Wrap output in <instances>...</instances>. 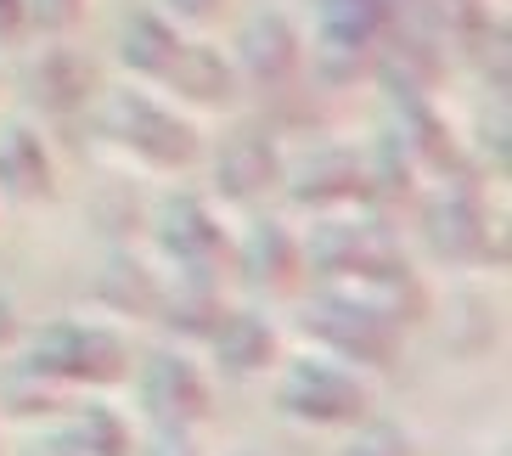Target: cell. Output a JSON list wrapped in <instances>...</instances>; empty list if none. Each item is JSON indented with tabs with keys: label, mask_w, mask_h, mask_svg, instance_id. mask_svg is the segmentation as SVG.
Returning <instances> with one entry per match:
<instances>
[{
	"label": "cell",
	"mask_w": 512,
	"mask_h": 456,
	"mask_svg": "<svg viewBox=\"0 0 512 456\" xmlns=\"http://www.w3.org/2000/svg\"><path fill=\"white\" fill-rule=\"evenodd\" d=\"M23 372L57 383V389H107V383L130 378V355H124L119 333H107V327L51 321V327H40L29 338Z\"/></svg>",
	"instance_id": "obj_1"
},
{
	"label": "cell",
	"mask_w": 512,
	"mask_h": 456,
	"mask_svg": "<svg viewBox=\"0 0 512 456\" xmlns=\"http://www.w3.org/2000/svg\"><path fill=\"white\" fill-rule=\"evenodd\" d=\"M299 333L316 350L338 355V361H355V366H394L400 361V327H389L383 316L361 310L355 299H344V293H332V288H316V299L304 304Z\"/></svg>",
	"instance_id": "obj_2"
},
{
	"label": "cell",
	"mask_w": 512,
	"mask_h": 456,
	"mask_svg": "<svg viewBox=\"0 0 512 456\" xmlns=\"http://www.w3.org/2000/svg\"><path fill=\"white\" fill-rule=\"evenodd\" d=\"M102 124L119 147H130L152 169H186L197 158V130L147 91H113L102 102Z\"/></svg>",
	"instance_id": "obj_3"
},
{
	"label": "cell",
	"mask_w": 512,
	"mask_h": 456,
	"mask_svg": "<svg viewBox=\"0 0 512 456\" xmlns=\"http://www.w3.org/2000/svg\"><path fill=\"white\" fill-rule=\"evenodd\" d=\"M276 406L282 417L310 428H361L372 411V389L332 361H293L276 389Z\"/></svg>",
	"instance_id": "obj_4"
},
{
	"label": "cell",
	"mask_w": 512,
	"mask_h": 456,
	"mask_svg": "<svg viewBox=\"0 0 512 456\" xmlns=\"http://www.w3.org/2000/svg\"><path fill=\"white\" fill-rule=\"evenodd\" d=\"M299 259L321 282H349V276L400 265V248L377 220H321L310 231V243H299Z\"/></svg>",
	"instance_id": "obj_5"
},
{
	"label": "cell",
	"mask_w": 512,
	"mask_h": 456,
	"mask_svg": "<svg viewBox=\"0 0 512 456\" xmlns=\"http://www.w3.org/2000/svg\"><path fill=\"white\" fill-rule=\"evenodd\" d=\"M158 248L181 265L186 282H214L231 265V237L203 198H169L158 209Z\"/></svg>",
	"instance_id": "obj_6"
},
{
	"label": "cell",
	"mask_w": 512,
	"mask_h": 456,
	"mask_svg": "<svg viewBox=\"0 0 512 456\" xmlns=\"http://www.w3.org/2000/svg\"><path fill=\"white\" fill-rule=\"evenodd\" d=\"M422 231H428V248L451 265H473V259H490V214H484L479 192L467 181H445L439 198L422 214Z\"/></svg>",
	"instance_id": "obj_7"
},
{
	"label": "cell",
	"mask_w": 512,
	"mask_h": 456,
	"mask_svg": "<svg viewBox=\"0 0 512 456\" xmlns=\"http://www.w3.org/2000/svg\"><path fill=\"white\" fill-rule=\"evenodd\" d=\"M141 406L158 428H192L209 417V383L186 355L158 350L141 366Z\"/></svg>",
	"instance_id": "obj_8"
},
{
	"label": "cell",
	"mask_w": 512,
	"mask_h": 456,
	"mask_svg": "<svg viewBox=\"0 0 512 456\" xmlns=\"http://www.w3.org/2000/svg\"><path fill=\"white\" fill-rule=\"evenodd\" d=\"M287 198L299 209H316V214H332V209H349V203H366V169H361V152L349 147H321L310 152L293 175H282Z\"/></svg>",
	"instance_id": "obj_9"
},
{
	"label": "cell",
	"mask_w": 512,
	"mask_h": 456,
	"mask_svg": "<svg viewBox=\"0 0 512 456\" xmlns=\"http://www.w3.org/2000/svg\"><path fill=\"white\" fill-rule=\"evenodd\" d=\"M282 175H287L282 152H276V141L259 136V130H237V136L220 141V152H214V192L231 203H254L265 192H276Z\"/></svg>",
	"instance_id": "obj_10"
},
{
	"label": "cell",
	"mask_w": 512,
	"mask_h": 456,
	"mask_svg": "<svg viewBox=\"0 0 512 456\" xmlns=\"http://www.w3.org/2000/svg\"><path fill=\"white\" fill-rule=\"evenodd\" d=\"M304 46H299V29L287 23L282 12H254L237 34V79H254V85H287L293 68H299Z\"/></svg>",
	"instance_id": "obj_11"
},
{
	"label": "cell",
	"mask_w": 512,
	"mask_h": 456,
	"mask_svg": "<svg viewBox=\"0 0 512 456\" xmlns=\"http://www.w3.org/2000/svg\"><path fill=\"white\" fill-rule=\"evenodd\" d=\"M366 74L389 91V102H417L439 85V51L434 40H422V34H383L372 51V68Z\"/></svg>",
	"instance_id": "obj_12"
},
{
	"label": "cell",
	"mask_w": 512,
	"mask_h": 456,
	"mask_svg": "<svg viewBox=\"0 0 512 456\" xmlns=\"http://www.w3.org/2000/svg\"><path fill=\"white\" fill-rule=\"evenodd\" d=\"M389 136L406 147V158L417 169H439L445 181H467L462 158H456V141H451V124L434 113V102H428V96H417V102H394Z\"/></svg>",
	"instance_id": "obj_13"
},
{
	"label": "cell",
	"mask_w": 512,
	"mask_h": 456,
	"mask_svg": "<svg viewBox=\"0 0 512 456\" xmlns=\"http://www.w3.org/2000/svg\"><path fill=\"white\" fill-rule=\"evenodd\" d=\"M231 265H237L254 288H293L304 271L299 259V237L282 220H254L242 231V243H231Z\"/></svg>",
	"instance_id": "obj_14"
},
{
	"label": "cell",
	"mask_w": 512,
	"mask_h": 456,
	"mask_svg": "<svg viewBox=\"0 0 512 456\" xmlns=\"http://www.w3.org/2000/svg\"><path fill=\"white\" fill-rule=\"evenodd\" d=\"M209 350L220 361V372L231 378H254L265 366H276V327L254 310H226L220 327L209 333Z\"/></svg>",
	"instance_id": "obj_15"
},
{
	"label": "cell",
	"mask_w": 512,
	"mask_h": 456,
	"mask_svg": "<svg viewBox=\"0 0 512 456\" xmlns=\"http://www.w3.org/2000/svg\"><path fill=\"white\" fill-rule=\"evenodd\" d=\"M0 186L12 198L34 203L57 192V169H51L46 141L34 136L29 124H0Z\"/></svg>",
	"instance_id": "obj_16"
},
{
	"label": "cell",
	"mask_w": 512,
	"mask_h": 456,
	"mask_svg": "<svg viewBox=\"0 0 512 456\" xmlns=\"http://www.w3.org/2000/svg\"><path fill=\"white\" fill-rule=\"evenodd\" d=\"M181 46H186L181 29L164 12H136V17H124V29H119V62L136 79H158L164 85V74L175 68Z\"/></svg>",
	"instance_id": "obj_17"
},
{
	"label": "cell",
	"mask_w": 512,
	"mask_h": 456,
	"mask_svg": "<svg viewBox=\"0 0 512 456\" xmlns=\"http://www.w3.org/2000/svg\"><path fill=\"white\" fill-rule=\"evenodd\" d=\"M164 85L175 96H186V102H197V107H226L231 96H237V68H231L214 46H192V40H186L175 68L164 74Z\"/></svg>",
	"instance_id": "obj_18"
},
{
	"label": "cell",
	"mask_w": 512,
	"mask_h": 456,
	"mask_svg": "<svg viewBox=\"0 0 512 456\" xmlns=\"http://www.w3.org/2000/svg\"><path fill=\"white\" fill-rule=\"evenodd\" d=\"M152 316L164 321L175 338H197V344H209V333L220 327V316H226V304H220L214 282H181V288L158 293V310H152Z\"/></svg>",
	"instance_id": "obj_19"
},
{
	"label": "cell",
	"mask_w": 512,
	"mask_h": 456,
	"mask_svg": "<svg viewBox=\"0 0 512 456\" xmlns=\"http://www.w3.org/2000/svg\"><path fill=\"white\" fill-rule=\"evenodd\" d=\"M57 451H68V456H130V428H124L119 411H107V406H74L62 417Z\"/></svg>",
	"instance_id": "obj_20"
},
{
	"label": "cell",
	"mask_w": 512,
	"mask_h": 456,
	"mask_svg": "<svg viewBox=\"0 0 512 456\" xmlns=\"http://www.w3.org/2000/svg\"><path fill=\"white\" fill-rule=\"evenodd\" d=\"M29 96L51 113H74L85 96H91V68L74 57V51H46V57L29 68Z\"/></svg>",
	"instance_id": "obj_21"
},
{
	"label": "cell",
	"mask_w": 512,
	"mask_h": 456,
	"mask_svg": "<svg viewBox=\"0 0 512 456\" xmlns=\"http://www.w3.org/2000/svg\"><path fill=\"white\" fill-rule=\"evenodd\" d=\"M158 282H152V271L141 265V259H107L102 276H96V299L107 304V310H119V316H152L158 310Z\"/></svg>",
	"instance_id": "obj_22"
},
{
	"label": "cell",
	"mask_w": 512,
	"mask_h": 456,
	"mask_svg": "<svg viewBox=\"0 0 512 456\" xmlns=\"http://www.w3.org/2000/svg\"><path fill=\"white\" fill-rule=\"evenodd\" d=\"M361 169H366V198L372 203H400V198L417 192V164L406 158V147H400L389 130L361 152Z\"/></svg>",
	"instance_id": "obj_23"
},
{
	"label": "cell",
	"mask_w": 512,
	"mask_h": 456,
	"mask_svg": "<svg viewBox=\"0 0 512 456\" xmlns=\"http://www.w3.org/2000/svg\"><path fill=\"white\" fill-rule=\"evenodd\" d=\"M6 406H12L17 417H51L62 400H57V383L34 378V372H23V366H17V378L6 383Z\"/></svg>",
	"instance_id": "obj_24"
},
{
	"label": "cell",
	"mask_w": 512,
	"mask_h": 456,
	"mask_svg": "<svg viewBox=\"0 0 512 456\" xmlns=\"http://www.w3.org/2000/svg\"><path fill=\"white\" fill-rule=\"evenodd\" d=\"M344 456H411V434L394 423H361V434L344 445Z\"/></svg>",
	"instance_id": "obj_25"
},
{
	"label": "cell",
	"mask_w": 512,
	"mask_h": 456,
	"mask_svg": "<svg viewBox=\"0 0 512 456\" xmlns=\"http://www.w3.org/2000/svg\"><path fill=\"white\" fill-rule=\"evenodd\" d=\"M85 17V0H23V23L40 34H68Z\"/></svg>",
	"instance_id": "obj_26"
},
{
	"label": "cell",
	"mask_w": 512,
	"mask_h": 456,
	"mask_svg": "<svg viewBox=\"0 0 512 456\" xmlns=\"http://www.w3.org/2000/svg\"><path fill=\"white\" fill-rule=\"evenodd\" d=\"M158 12H164L169 23H209V17L220 12V0H158Z\"/></svg>",
	"instance_id": "obj_27"
},
{
	"label": "cell",
	"mask_w": 512,
	"mask_h": 456,
	"mask_svg": "<svg viewBox=\"0 0 512 456\" xmlns=\"http://www.w3.org/2000/svg\"><path fill=\"white\" fill-rule=\"evenodd\" d=\"M29 34V23H23V0H0V46H17Z\"/></svg>",
	"instance_id": "obj_28"
},
{
	"label": "cell",
	"mask_w": 512,
	"mask_h": 456,
	"mask_svg": "<svg viewBox=\"0 0 512 456\" xmlns=\"http://www.w3.org/2000/svg\"><path fill=\"white\" fill-rule=\"evenodd\" d=\"M147 456H197V451L186 440V428H158V440H152Z\"/></svg>",
	"instance_id": "obj_29"
},
{
	"label": "cell",
	"mask_w": 512,
	"mask_h": 456,
	"mask_svg": "<svg viewBox=\"0 0 512 456\" xmlns=\"http://www.w3.org/2000/svg\"><path fill=\"white\" fill-rule=\"evenodd\" d=\"M12 338H17V310H12V299L0 293V350H6Z\"/></svg>",
	"instance_id": "obj_30"
},
{
	"label": "cell",
	"mask_w": 512,
	"mask_h": 456,
	"mask_svg": "<svg viewBox=\"0 0 512 456\" xmlns=\"http://www.w3.org/2000/svg\"><path fill=\"white\" fill-rule=\"evenodd\" d=\"M34 456H68V451H57V445H46V451H34Z\"/></svg>",
	"instance_id": "obj_31"
}]
</instances>
